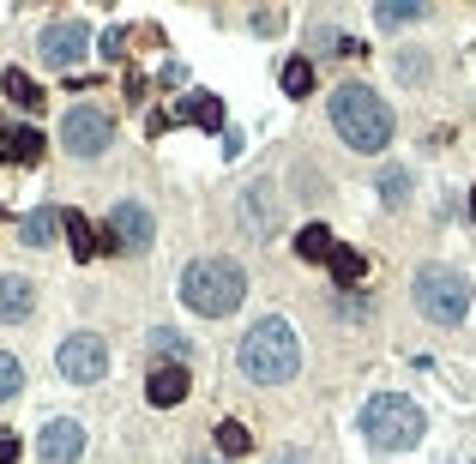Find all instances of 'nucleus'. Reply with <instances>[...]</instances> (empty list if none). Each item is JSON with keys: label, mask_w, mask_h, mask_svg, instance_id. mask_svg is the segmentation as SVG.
<instances>
[{"label": "nucleus", "mask_w": 476, "mask_h": 464, "mask_svg": "<svg viewBox=\"0 0 476 464\" xmlns=\"http://www.w3.org/2000/svg\"><path fill=\"white\" fill-rule=\"evenodd\" d=\"M187 368H175V362H163V368H151V380H145V398L157 404V410H175L181 398H187Z\"/></svg>", "instance_id": "nucleus-12"}, {"label": "nucleus", "mask_w": 476, "mask_h": 464, "mask_svg": "<svg viewBox=\"0 0 476 464\" xmlns=\"http://www.w3.org/2000/svg\"><path fill=\"white\" fill-rule=\"evenodd\" d=\"M283 91H290V97H308V91H314V61H283Z\"/></svg>", "instance_id": "nucleus-22"}, {"label": "nucleus", "mask_w": 476, "mask_h": 464, "mask_svg": "<svg viewBox=\"0 0 476 464\" xmlns=\"http://www.w3.org/2000/svg\"><path fill=\"white\" fill-rule=\"evenodd\" d=\"M85 49H91V24H85V19H60V24H49V31H42V61L55 67V73L79 67Z\"/></svg>", "instance_id": "nucleus-8"}, {"label": "nucleus", "mask_w": 476, "mask_h": 464, "mask_svg": "<svg viewBox=\"0 0 476 464\" xmlns=\"http://www.w3.org/2000/svg\"><path fill=\"white\" fill-rule=\"evenodd\" d=\"M326 265H332V278H337V283H356L362 272H368V260H362L356 247H337V254H332Z\"/></svg>", "instance_id": "nucleus-23"}, {"label": "nucleus", "mask_w": 476, "mask_h": 464, "mask_svg": "<svg viewBox=\"0 0 476 464\" xmlns=\"http://www.w3.org/2000/svg\"><path fill=\"white\" fill-rule=\"evenodd\" d=\"M236 362H241V374H247L254 386L296 380V374H301V338H296V326L283 320V314L254 320V326H247V338H241V350H236Z\"/></svg>", "instance_id": "nucleus-1"}, {"label": "nucleus", "mask_w": 476, "mask_h": 464, "mask_svg": "<svg viewBox=\"0 0 476 464\" xmlns=\"http://www.w3.org/2000/svg\"><path fill=\"white\" fill-rule=\"evenodd\" d=\"M247 205H254V229L265 236V229H272V218H278V193H272V182H259L254 193H247ZM247 205H241V211H247Z\"/></svg>", "instance_id": "nucleus-20"}, {"label": "nucleus", "mask_w": 476, "mask_h": 464, "mask_svg": "<svg viewBox=\"0 0 476 464\" xmlns=\"http://www.w3.org/2000/svg\"><path fill=\"white\" fill-rule=\"evenodd\" d=\"M6 145H13V157H19V163H37V157H42V133H37V127L6 133Z\"/></svg>", "instance_id": "nucleus-24"}, {"label": "nucleus", "mask_w": 476, "mask_h": 464, "mask_svg": "<svg viewBox=\"0 0 476 464\" xmlns=\"http://www.w3.org/2000/svg\"><path fill=\"white\" fill-rule=\"evenodd\" d=\"M422 410L404 392H380V398H368V410H362V434H368V446L374 452H410V446L422 441Z\"/></svg>", "instance_id": "nucleus-4"}, {"label": "nucleus", "mask_w": 476, "mask_h": 464, "mask_svg": "<svg viewBox=\"0 0 476 464\" xmlns=\"http://www.w3.org/2000/svg\"><path fill=\"white\" fill-rule=\"evenodd\" d=\"M55 368H60V380H73V386H97L109 374V350H103L97 332H73L55 350Z\"/></svg>", "instance_id": "nucleus-7"}, {"label": "nucleus", "mask_w": 476, "mask_h": 464, "mask_svg": "<svg viewBox=\"0 0 476 464\" xmlns=\"http://www.w3.org/2000/svg\"><path fill=\"white\" fill-rule=\"evenodd\" d=\"M109 236H115L121 254H139V247H151V211H145L139 200H121L115 211H109Z\"/></svg>", "instance_id": "nucleus-9"}, {"label": "nucleus", "mask_w": 476, "mask_h": 464, "mask_svg": "<svg viewBox=\"0 0 476 464\" xmlns=\"http://www.w3.org/2000/svg\"><path fill=\"white\" fill-rule=\"evenodd\" d=\"M31 308H37V290H31V278H19V272H0V320L19 326V320H31Z\"/></svg>", "instance_id": "nucleus-11"}, {"label": "nucleus", "mask_w": 476, "mask_h": 464, "mask_svg": "<svg viewBox=\"0 0 476 464\" xmlns=\"http://www.w3.org/2000/svg\"><path fill=\"white\" fill-rule=\"evenodd\" d=\"M326 109H332V127H337V139L350 145V151L380 157V151L392 145V109H386L380 91H368V85H337Z\"/></svg>", "instance_id": "nucleus-2"}, {"label": "nucleus", "mask_w": 476, "mask_h": 464, "mask_svg": "<svg viewBox=\"0 0 476 464\" xmlns=\"http://www.w3.org/2000/svg\"><path fill=\"white\" fill-rule=\"evenodd\" d=\"M0 85H6V97L19 103V109H42V91H37V79H31V73L6 67V73H0Z\"/></svg>", "instance_id": "nucleus-18"}, {"label": "nucleus", "mask_w": 476, "mask_h": 464, "mask_svg": "<svg viewBox=\"0 0 476 464\" xmlns=\"http://www.w3.org/2000/svg\"><path fill=\"white\" fill-rule=\"evenodd\" d=\"M417 308H422V320L458 326L471 314V283H464V272H453V265H422L417 272Z\"/></svg>", "instance_id": "nucleus-5"}, {"label": "nucleus", "mask_w": 476, "mask_h": 464, "mask_svg": "<svg viewBox=\"0 0 476 464\" xmlns=\"http://www.w3.org/2000/svg\"><path fill=\"white\" fill-rule=\"evenodd\" d=\"M55 229H60V211L55 205H37V211H31V218H24V247H55Z\"/></svg>", "instance_id": "nucleus-15"}, {"label": "nucleus", "mask_w": 476, "mask_h": 464, "mask_svg": "<svg viewBox=\"0 0 476 464\" xmlns=\"http://www.w3.org/2000/svg\"><path fill=\"white\" fill-rule=\"evenodd\" d=\"M471 218H476V187H471Z\"/></svg>", "instance_id": "nucleus-29"}, {"label": "nucleus", "mask_w": 476, "mask_h": 464, "mask_svg": "<svg viewBox=\"0 0 476 464\" xmlns=\"http://www.w3.org/2000/svg\"><path fill=\"white\" fill-rule=\"evenodd\" d=\"M85 452V428L73 423V416H55V423L42 428V441H37V459L42 464H73Z\"/></svg>", "instance_id": "nucleus-10"}, {"label": "nucleus", "mask_w": 476, "mask_h": 464, "mask_svg": "<svg viewBox=\"0 0 476 464\" xmlns=\"http://www.w3.org/2000/svg\"><path fill=\"white\" fill-rule=\"evenodd\" d=\"M218 452H223V459L254 452V434H247V423H218Z\"/></svg>", "instance_id": "nucleus-21"}, {"label": "nucleus", "mask_w": 476, "mask_h": 464, "mask_svg": "<svg viewBox=\"0 0 476 464\" xmlns=\"http://www.w3.org/2000/svg\"><path fill=\"white\" fill-rule=\"evenodd\" d=\"M374 19L392 31V24H417V19H428V6H417V0H380Z\"/></svg>", "instance_id": "nucleus-19"}, {"label": "nucleus", "mask_w": 476, "mask_h": 464, "mask_svg": "<svg viewBox=\"0 0 476 464\" xmlns=\"http://www.w3.org/2000/svg\"><path fill=\"white\" fill-rule=\"evenodd\" d=\"M60 229H67V242H73L79 260H97V229H91L85 211H60Z\"/></svg>", "instance_id": "nucleus-16"}, {"label": "nucleus", "mask_w": 476, "mask_h": 464, "mask_svg": "<svg viewBox=\"0 0 476 464\" xmlns=\"http://www.w3.org/2000/svg\"><path fill=\"white\" fill-rule=\"evenodd\" d=\"M60 145H67V157H103L109 145H115V121L79 103V109H67V121H60Z\"/></svg>", "instance_id": "nucleus-6"}, {"label": "nucleus", "mask_w": 476, "mask_h": 464, "mask_svg": "<svg viewBox=\"0 0 476 464\" xmlns=\"http://www.w3.org/2000/svg\"><path fill=\"white\" fill-rule=\"evenodd\" d=\"M169 121H187V127H223V103L211 91H193V97H181L169 109Z\"/></svg>", "instance_id": "nucleus-13"}, {"label": "nucleus", "mask_w": 476, "mask_h": 464, "mask_svg": "<svg viewBox=\"0 0 476 464\" xmlns=\"http://www.w3.org/2000/svg\"><path fill=\"white\" fill-rule=\"evenodd\" d=\"M6 151H13V145H6V133H0V157H6Z\"/></svg>", "instance_id": "nucleus-28"}, {"label": "nucleus", "mask_w": 476, "mask_h": 464, "mask_svg": "<svg viewBox=\"0 0 476 464\" xmlns=\"http://www.w3.org/2000/svg\"><path fill=\"white\" fill-rule=\"evenodd\" d=\"M380 200H386V205L410 200V169H386V175H380Z\"/></svg>", "instance_id": "nucleus-26"}, {"label": "nucleus", "mask_w": 476, "mask_h": 464, "mask_svg": "<svg viewBox=\"0 0 476 464\" xmlns=\"http://www.w3.org/2000/svg\"><path fill=\"white\" fill-rule=\"evenodd\" d=\"M19 392H24V368H19V356H6V350H0V404L19 398Z\"/></svg>", "instance_id": "nucleus-25"}, {"label": "nucleus", "mask_w": 476, "mask_h": 464, "mask_svg": "<svg viewBox=\"0 0 476 464\" xmlns=\"http://www.w3.org/2000/svg\"><path fill=\"white\" fill-rule=\"evenodd\" d=\"M241 296H247V272L236 260H223V254H205L181 272V302L193 308L199 320H223V314H236Z\"/></svg>", "instance_id": "nucleus-3"}, {"label": "nucleus", "mask_w": 476, "mask_h": 464, "mask_svg": "<svg viewBox=\"0 0 476 464\" xmlns=\"http://www.w3.org/2000/svg\"><path fill=\"white\" fill-rule=\"evenodd\" d=\"M0 464H19V434L13 428H0Z\"/></svg>", "instance_id": "nucleus-27"}, {"label": "nucleus", "mask_w": 476, "mask_h": 464, "mask_svg": "<svg viewBox=\"0 0 476 464\" xmlns=\"http://www.w3.org/2000/svg\"><path fill=\"white\" fill-rule=\"evenodd\" d=\"M151 350H157V356H169L175 368H187V362H193V344L181 338L175 326H157V332H151Z\"/></svg>", "instance_id": "nucleus-17"}, {"label": "nucleus", "mask_w": 476, "mask_h": 464, "mask_svg": "<svg viewBox=\"0 0 476 464\" xmlns=\"http://www.w3.org/2000/svg\"><path fill=\"white\" fill-rule=\"evenodd\" d=\"M332 254H337V236L326 229V223L296 229V260H332Z\"/></svg>", "instance_id": "nucleus-14"}]
</instances>
